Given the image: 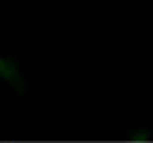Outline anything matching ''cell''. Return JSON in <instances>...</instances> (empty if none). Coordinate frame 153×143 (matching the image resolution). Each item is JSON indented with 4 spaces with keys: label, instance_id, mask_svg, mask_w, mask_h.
Here are the masks:
<instances>
[{
    "label": "cell",
    "instance_id": "1",
    "mask_svg": "<svg viewBox=\"0 0 153 143\" xmlns=\"http://www.w3.org/2000/svg\"><path fill=\"white\" fill-rule=\"evenodd\" d=\"M0 81L8 83L15 91H19V95L23 94V75L19 71L15 58L6 56L4 52H0Z\"/></svg>",
    "mask_w": 153,
    "mask_h": 143
}]
</instances>
